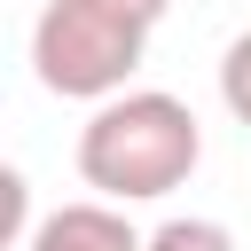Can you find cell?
<instances>
[{"instance_id": "4", "label": "cell", "mask_w": 251, "mask_h": 251, "mask_svg": "<svg viewBox=\"0 0 251 251\" xmlns=\"http://www.w3.org/2000/svg\"><path fill=\"white\" fill-rule=\"evenodd\" d=\"M149 251H235V235L220 220H204V212H180V220H165L149 235Z\"/></svg>"}, {"instance_id": "3", "label": "cell", "mask_w": 251, "mask_h": 251, "mask_svg": "<svg viewBox=\"0 0 251 251\" xmlns=\"http://www.w3.org/2000/svg\"><path fill=\"white\" fill-rule=\"evenodd\" d=\"M24 251H149V235H133L118 204L86 196V204H55V212L24 235Z\"/></svg>"}, {"instance_id": "2", "label": "cell", "mask_w": 251, "mask_h": 251, "mask_svg": "<svg viewBox=\"0 0 251 251\" xmlns=\"http://www.w3.org/2000/svg\"><path fill=\"white\" fill-rule=\"evenodd\" d=\"M141 47H149V24L110 0H47L31 24L39 86L63 102H94V110L126 94V78L141 71Z\"/></svg>"}, {"instance_id": "6", "label": "cell", "mask_w": 251, "mask_h": 251, "mask_svg": "<svg viewBox=\"0 0 251 251\" xmlns=\"http://www.w3.org/2000/svg\"><path fill=\"white\" fill-rule=\"evenodd\" d=\"M110 8H126V16H141V24H157V16L173 8V0H110Z\"/></svg>"}, {"instance_id": "1", "label": "cell", "mask_w": 251, "mask_h": 251, "mask_svg": "<svg viewBox=\"0 0 251 251\" xmlns=\"http://www.w3.org/2000/svg\"><path fill=\"white\" fill-rule=\"evenodd\" d=\"M196 165H204V126L165 86H126L118 102H102L78 126V180L102 204L173 196V188H188Z\"/></svg>"}, {"instance_id": "5", "label": "cell", "mask_w": 251, "mask_h": 251, "mask_svg": "<svg viewBox=\"0 0 251 251\" xmlns=\"http://www.w3.org/2000/svg\"><path fill=\"white\" fill-rule=\"evenodd\" d=\"M220 102H227L235 126H251V31H235L227 55H220Z\"/></svg>"}]
</instances>
